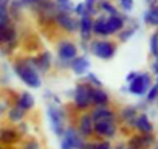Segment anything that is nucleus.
Masks as SVG:
<instances>
[{"mask_svg": "<svg viewBox=\"0 0 158 149\" xmlns=\"http://www.w3.org/2000/svg\"><path fill=\"white\" fill-rule=\"evenodd\" d=\"M96 149H113V144L110 143V140H98Z\"/></svg>", "mask_w": 158, "mask_h": 149, "instance_id": "nucleus-37", "label": "nucleus"}, {"mask_svg": "<svg viewBox=\"0 0 158 149\" xmlns=\"http://www.w3.org/2000/svg\"><path fill=\"white\" fill-rule=\"evenodd\" d=\"M133 127L138 129L141 134H150V132L153 130V124L150 123V120H149V117H147L146 113H141V115L136 117Z\"/></svg>", "mask_w": 158, "mask_h": 149, "instance_id": "nucleus-21", "label": "nucleus"}, {"mask_svg": "<svg viewBox=\"0 0 158 149\" xmlns=\"http://www.w3.org/2000/svg\"><path fill=\"white\" fill-rule=\"evenodd\" d=\"M93 36L95 37H102V39L110 37L109 30H107V16L98 14V16L93 17Z\"/></svg>", "mask_w": 158, "mask_h": 149, "instance_id": "nucleus-17", "label": "nucleus"}, {"mask_svg": "<svg viewBox=\"0 0 158 149\" xmlns=\"http://www.w3.org/2000/svg\"><path fill=\"white\" fill-rule=\"evenodd\" d=\"M156 98H158V83L153 84V86L147 90V93H146V101H147V103H152V101H155Z\"/></svg>", "mask_w": 158, "mask_h": 149, "instance_id": "nucleus-32", "label": "nucleus"}, {"mask_svg": "<svg viewBox=\"0 0 158 149\" xmlns=\"http://www.w3.org/2000/svg\"><path fill=\"white\" fill-rule=\"evenodd\" d=\"M93 130H95V137H98L99 140H113L118 134V123L116 120L98 121L93 123Z\"/></svg>", "mask_w": 158, "mask_h": 149, "instance_id": "nucleus-9", "label": "nucleus"}, {"mask_svg": "<svg viewBox=\"0 0 158 149\" xmlns=\"http://www.w3.org/2000/svg\"><path fill=\"white\" fill-rule=\"evenodd\" d=\"M92 104L93 106H109L110 104V95L107 93V90L104 87H93V90H92Z\"/></svg>", "mask_w": 158, "mask_h": 149, "instance_id": "nucleus-18", "label": "nucleus"}, {"mask_svg": "<svg viewBox=\"0 0 158 149\" xmlns=\"http://www.w3.org/2000/svg\"><path fill=\"white\" fill-rule=\"evenodd\" d=\"M143 22L147 27H156L158 25V2L149 5V8L143 13Z\"/></svg>", "mask_w": 158, "mask_h": 149, "instance_id": "nucleus-19", "label": "nucleus"}, {"mask_svg": "<svg viewBox=\"0 0 158 149\" xmlns=\"http://www.w3.org/2000/svg\"><path fill=\"white\" fill-rule=\"evenodd\" d=\"M119 117H121V120H123L124 123H129V124L133 126V124H135V120H136V117H138V113H136V109H135V107L129 106V107L121 109Z\"/></svg>", "mask_w": 158, "mask_h": 149, "instance_id": "nucleus-25", "label": "nucleus"}, {"mask_svg": "<svg viewBox=\"0 0 158 149\" xmlns=\"http://www.w3.org/2000/svg\"><path fill=\"white\" fill-rule=\"evenodd\" d=\"M98 11L99 14L104 16H118L119 10L116 8L115 3H112V0H98Z\"/></svg>", "mask_w": 158, "mask_h": 149, "instance_id": "nucleus-22", "label": "nucleus"}, {"mask_svg": "<svg viewBox=\"0 0 158 149\" xmlns=\"http://www.w3.org/2000/svg\"><path fill=\"white\" fill-rule=\"evenodd\" d=\"M16 130L22 135V137H25V135H28L30 134V123L27 121V120H22V121H19L16 126Z\"/></svg>", "mask_w": 158, "mask_h": 149, "instance_id": "nucleus-31", "label": "nucleus"}, {"mask_svg": "<svg viewBox=\"0 0 158 149\" xmlns=\"http://www.w3.org/2000/svg\"><path fill=\"white\" fill-rule=\"evenodd\" d=\"M85 140L79 135L76 127L73 124H68L64 135L59 138V149H82Z\"/></svg>", "mask_w": 158, "mask_h": 149, "instance_id": "nucleus-6", "label": "nucleus"}, {"mask_svg": "<svg viewBox=\"0 0 158 149\" xmlns=\"http://www.w3.org/2000/svg\"><path fill=\"white\" fill-rule=\"evenodd\" d=\"M42 2H45V0H19V3L23 10H31L33 6H36Z\"/></svg>", "mask_w": 158, "mask_h": 149, "instance_id": "nucleus-33", "label": "nucleus"}, {"mask_svg": "<svg viewBox=\"0 0 158 149\" xmlns=\"http://www.w3.org/2000/svg\"><path fill=\"white\" fill-rule=\"evenodd\" d=\"M20 149H44L37 138H27L20 141Z\"/></svg>", "mask_w": 158, "mask_h": 149, "instance_id": "nucleus-29", "label": "nucleus"}, {"mask_svg": "<svg viewBox=\"0 0 158 149\" xmlns=\"http://www.w3.org/2000/svg\"><path fill=\"white\" fill-rule=\"evenodd\" d=\"M45 117H47L48 127L53 132V135L56 138H60L64 135V132H65V127L68 126V121H70V113L67 112V109L62 104L56 106V104L47 103Z\"/></svg>", "mask_w": 158, "mask_h": 149, "instance_id": "nucleus-2", "label": "nucleus"}, {"mask_svg": "<svg viewBox=\"0 0 158 149\" xmlns=\"http://www.w3.org/2000/svg\"><path fill=\"white\" fill-rule=\"evenodd\" d=\"M84 6H85V14L95 17L99 14L98 11V0H84Z\"/></svg>", "mask_w": 158, "mask_h": 149, "instance_id": "nucleus-28", "label": "nucleus"}, {"mask_svg": "<svg viewBox=\"0 0 158 149\" xmlns=\"http://www.w3.org/2000/svg\"><path fill=\"white\" fill-rule=\"evenodd\" d=\"M10 2L11 0H0V28H5L13 23L10 17V10H8Z\"/></svg>", "mask_w": 158, "mask_h": 149, "instance_id": "nucleus-23", "label": "nucleus"}, {"mask_svg": "<svg viewBox=\"0 0 158 149\" xmlns=\"http://www.w3.org/2000/svg\"><path fill=\"white\" fill-rule=\"evenodd\" d=\"M77 44V48L79 51H84V54H89L90 53V42H85V40H79L76 42Z\"/></svg>", "mask_w": 158, "mask_h": 149, "instance_id": "nucleus-36", "label": "nucleus"}, {"mask_svg": "<svg viewBox=\"0 0 158 149\" xmlns=\"http://www.w3.org/2000/svg\"><path fill=\"white\" fill-rule=\"evenodd\" d=\"M93 123L106 121V120H116V112L110 106H93L89 110Z\"/></svg>", "mask_w": 158, "mask_h": 149, "instance_id": "nucleus-15", "label": "nucleus"}, {"mask_svg": "<svg viewBox=\"0 0 158 149\" xmlns=\"http://www.w3.org/2000/svg\"><path fill=\"white\" fill-rule=\"evenodd\" d=\"M3 110H5V107H3V104H2V101H0V115L3 113Z\"/></svg>", "mask_w": 158, "mask_h": 149, "instance_id": "nucleus-40", "label": "nucleus"}, {"mask_svg": "<svg viewBox=\"0 0 158 149\" xmlns=\"http://www.w3.org/2000/svg\"><path fill=\"white\" fill-rule=\"evenodd\" d=\"M85 14V6H84V2H79V3H74V8H73V16L74 17H81Z\"/></svg>", "mask_w": 158, "mask_h": 149, "instance_id": "nucleus-34", "label": "nucleus"}, {"mask_svg": "<svg viewBox=\"0 0 158 149\" xmlns=\"http://www.w3.org/2000/svg\"><path fill=\"white\" fill-rule=\"evenodd\" d=\"M30 57H31L33 65L36 67V70L40 74H45V73H48L53 68L54 59H53V54H51L50 50H44V51L37 53L36 56H30Z\"/></svg>", "mask_w": 158, "mask_h": 149, "instance_id": "nucleus-11", "label": "nucleus"}, {"mask_svg": "<svg viewBox=\"0 0 158 149\" xmlns=\"http://www.w3.org/2000/svg\"><path fill=\"white\" fill-rule=\"evenodd\" d=\"M155 149H158V146H156V147H155Z\"/></svg>", "mask_w": 158, "mask_h": 149, "instance_id": "nucleus-43", "label": "nucleus"}, {"mask_svg": "<svg viewBox=\"0 0 158 149\" xmlns=\"http://www.w3.org/2000/svg\"><path fill=\"white\" fill-rule=\"evenodd\" d=\"M82 81H85V83H87V84H90L92 87H104V83L98 78V74H96V73H93L92 70L85 74Z\"/></svg>", "mask_w": 158, "mask_h": 149, "instance_id": "nucleus-27", "label": "nucleus"}, {"mask_svg": "<svg viewBox=\"0 0 158 149\" xmlns=\"http://www.w3.org/2000/svg\"><path fill=\"white\" fill-rule=\"evenodd\" d=\"M156 30H158V25H156Z\"/></svg>", "mask_w": 158, "mask_h": 149, "instance_id": "nucleus-42", "label": "nucleus"}, {"mask_svg": "<svg viewBox=\"0 0 158 149\" xmlns=\"http://www.w3.org/2000/svg\"><path fill=\"white\" fill-rule=\"evenodd\" d=\"M0 149H8L6 146H3V144H0Z\"/></svg>", "mask_w": 158, "mask_h": 149, "instance_id": "nucleus-41", "label": "nucleus"}, {"mask_svg": "<svg viewBox=\"0 0 158 149\" xmlns=\"http://www.w3.org/2000/svg\"><path fill=\"white\" fill-rule=\"evenodd\" d=\"M136 30H138V23H136V22H133L132 25H126V27L116 34L118 42H127V40H130L132 36L136 33Z\"/></svg>", "mask_w": 158, "mask_h": 149, "instance_id": "nucleus-24", "label": "nucleus"}, {"mask_svg": "<svg viewBox=\"0 0 158 149\" xmlns=\"http://www.w3.org/2000/svg\"><path fill=\"white\" fill-rule=\"evenodd\" d=\"M118 51V44L112 39H102V37H93L90 40V54L101 61H110L115 57Z\"/></svg>", "mask_w": 158, "mask_h": 149, "instance_id": "nucleus-4", "label": "nucleus"}, {"mask_svg": "<svg viewBox=\"0 0 158 149\" xmlns=\"http://www.w3.org/2000/svg\"><path fill=\"white\" fill-rule=\"evenodd\" d=\"M13 73L19 78V81L28 87V89H33V90H37L42 87L44 84V79H42V74L36 70V67L33 65L31 62V57H20V59H16L13 62Z\"/></svg>", "mask_w": 158, "mask_h": 149, "instance_id": "nucleus-1", "label": "nucleus"}, {"mask_svg": "<svg viewBox=\"0 0 158 149\" xmlns=\"http://www.w3.org/2000/svg\"><path fill=\"white\" fill-rule=\"evenodd\" d=\"M73 126L76 127V130L79 132V135H81L84 140H93L95 138L93 120H92L89 112H79Z\"/></svg>", "mask_w": 158, "mask_h": 149, "instance_id": "nucleus-8", "label": "nucleus"}, {"mask_svg": "<svg viewBox=\"0 0 158 149\" xmlns=\"http://www.w3.org/2000/svg\"><path fill=\"white\" fill-rule=\"evenodd\" d=\"M53 2H54L56 11H62V13H71V14H73V8H74L73 0H53Z\"/></svg>", "mask_w": 158, "mask_h": 149, "instance_id": "nucleus-26", "label": "nucleus"}, {"mask_svg": "<svg viewBox=\"0 0 158 149\" xmlns=\"http://www.w3.org/2000/svg\"><path fill=\"white\" fill-rule=\"evenodd\" d=\"M90 68H92V62H90V59H89V56L87 54H77L71 62H70V71L73 73V74H76V76H85V74L90 71Z\"/></svg>", "mask_w": 158, "mask_h": 149, "instance_id": "nucleus-13", "label": "nucleus"}, {"mask_svg": "<svg viewBox=\"0 0 158 149\" xmlns=\"http://www.w3.org/2000/svg\"><path fill=\"white\" fill-rule=\"evenodd\" d=\"M79 54V48H77V44L71 39H59L56 42V59L57 61H62V62H71L76 56Z\"/></svg>", "mask_w": 158, "mask_h": 149, "instance_id": "nucleus-5", "label": "nucleus"}, {"mask_svg": "<svg viewBox=\"0 0 158 149\" xmlns=\"http://www.w3.org/2000/svg\"><path fill=\"white\" fill-rule=\"evenodd\" d=\"M53 25H56L65 34H74V33H77V17H74L71 13L56 11V14L53 17Z\"/></svg>", "mask_w": 158, "mask_h": 149, "instance_id": "nucleus-7", "label": "nucleus"}, {"mask_svg": "<svg viewBox=\"0 0 158 149\" xmlns=\"http://www.w3.org/2000/svg\"><path fill=\"white\" fill-rule=\"evenodd\" d=\"M92 90L93 87L90 84H87L85 81H79L76 83V86L67 92V95L71 100L73 107L77 112H89L92 109Z\"/></svg>", "mask_w": 158, "mask_h": 149, "instance_id": "nucleus-3", "label": "nucleus"}, {"mask_svg": "<svg viewBox=\"0 0 158 149\" xmlns=\"http://www.w3.org/2000/svg\"><path fill=\"white\" fill-rule=\"evenodd\" d=\"M14 104L28 113V112H31V110L36 107V98H34V95H33L31 92L22 90V92H19V95L14 98Z\"/></svg>", "mask_w": 158, "mask_h": 149, "instance_id": "nucleus-16", "label": "nucleus"}, {"mask_svg": "<svg viewBox=\"0 0 158 149\" xmlns=\"http://www.w3.org/2000/svg\"><path fill=\"white\" fill-rule=\"evenodd\" d=\"M149 48H150V54L152 56H158V31L152 33L150 40H149Z\"/></svg>", "mask_w": 158, "mask_h": 149, "instance_id": "nucleus-30", "label": "nucleus"}, {"mask_svg": "<svg viewBox=\"0 0 158 149\" xmlns=\"http://www.w3.org/2000/svg\"><path fill=\"white\" fill-rule=\"evenodd\" d=\"M77 34L79 40H85L90 42L93 36V17L89 14H84L81 17H77Z\"/></svg>", "mask_w": 158, "mask_h": 149, "instance_id": "nucleus-12", "label": "nucleus"}, {"mask_svg": "<svg viewBox=\"0 0 158 149\" xmlns=\"http://www.w3.org/2000/svg\"><path fill=\"white\" fill-rule=\"evenodd\" d=\"M22 140H23V137L16 130V127H11V126H2L0 127V144H3L6 147L16 146Z\"/></svg>", "mask_w": 158, "mask_h": 149, "instance_id": "nucleus-14", "label": "nucleus"}, {"mask_svg": "<svg viewBox=\"0 0 158 149\" xmlns=\"http://www.w3.org/2000/svg\"><path fill=\"white\" fill-rule=\"evenodd\" d=\"M152 68H153V71H155V74L158 76V56L155 57V62H153V65H152Z\"/></svg>", "mask_w": 158, "mask_h": 149, "instance_id": "nucleus-39", "label": "nucleus"}, {"mask_svg": "<svg viewBox=\"0 0 158 149\" xmlns=\"http://www.w3.org/2000/svg\"><path fill=\"white\" fill-rule=\"evenodd\" d=\"M27 115H28V113H27L25 110H22L20 107H17L16 104L11 106V107H8V109L5 110V117H6V120H8L10 123H13V124H17L19 121L25 120Z\"/></svg>", "mask_w": 158, "mask_h": 149, "instance_id": "nucleus-20", "label": "nucleus"}, {"mask_svg": "<svg viewBox=\"0 0 158 149\" xmlns=\"http://www.w3.org/2000/svg\"><path fill=\"white\" fill-rule=\"evenodd\" d=\"M136 76H138V71H129V74L126 76V81H127V83H130V81H133Z\"/></svg>", "mask_w": 158, "mask_h": 149, "instance_id": "nucleus-38", "label": "nucleus"}, {"mask_svg": "<svg viewBox=\"0 0 158 149\" xmlns=\"http://www.w3.org/2000/svg\"><path fill=\"white\" fill-rule=\"evenodd\" d=\"M152 87V78L149 73H138V76L129 83L127 92L135 96H143L147 93V90Z\"/></svg>", "mask_w": 158, "mask_h": 149, "instance_id": "nucleus-10", "label": "nucleus"}, {"mask_svg": "<svg viewBox=\"0 0 158 149\" xmlns=\"http://www.w3.org/2000/svg\"><path fill=\"white\" fill-rule=\"evenodd\" d=\"M118 3L124 13H130L133 10V0H118Z\"/></svg>", "mask_w": 158, "mask_h": 149, "instance_id": "nucleus-35", "label": "nucleus"}]
</instances>
